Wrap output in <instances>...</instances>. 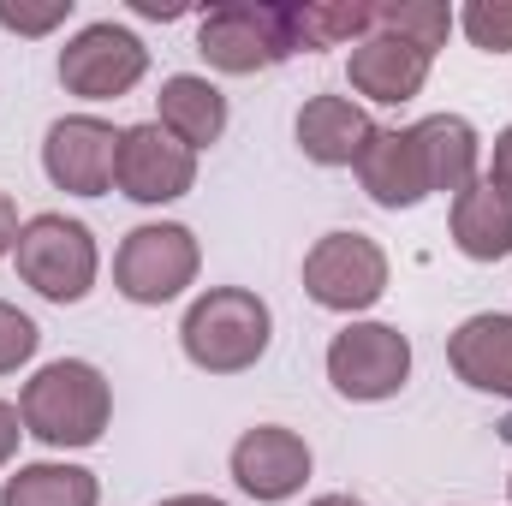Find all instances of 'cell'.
Listing matches in <instances>:
<instances>
[{"mask_svg":"<svg viewBox=\"0 0 512 506\" xmlns=\"http://www.w3.org/2000/svg\"><path fill=\"white\" fill-rule=\"evenodd\" d=\"M429 66H435V54H423V48H411V42H399V36H382V30L364 36V42L346 54L352 90H358L364 102H382V108H399V102L423 96Z\"/></svg>","mask_w":512,"mask_h":506,"instance_id":"13","label":"cell"},{"mask_svg":"<svg viewBox=\"0 0 512 506\" xmlns=\"http://www.w3.org/2000/svg\"><path fill=\"white\" fill-rule=\"evenodd\" d=\"M358 185H364V197L376 203V209H417L423 197H429V173H423V149H417V137L411 126H376L370 137V149L358 155Z\"/></svg>","mask_w":512,"mask_h":506,"instance_id":"12","label":"cell"},{"mask_svg":"<svg viewBox=\"0 0 512 506\" xmlns=\"http://www.w3.org/2000/svg\"><path fill=\"white\" fill-rule=\"evenodd\" d=\"M155 506H227L221 495H167V501H155Z\"/></svg>","mask_w":512,"mask_h":506,"instance_id":"28","label":"cell"},{"mask_svg":"<svg viewBox=\"0 0 512 506\" xmlns=\"http://www.w3.org/2000/svg\"><path fill=\"white\" fill-rule=\"evenodd\" d=\"M18 227H24V221H18V203L0 191V256H12V245H18Z\"/></svg>","mask_w":512,"mask_h":506,"instance_id":"27","label":"cell"},{"mask_svg":"<svg viewBox=\"0 0 512 506\" xmlns=\"http://www.w3.org/2000/svg\"><path fill=\"white\" fill-rule=\"evenodd\" d=\"M72 18V0H42V6H24V0H0V30L12 36H48Z\"/></svg>","mask_w":512,"mask_h":506,"instance_id":"24","label":"cell"},{"mask_svg":"<svg viewBox=\"0 0 512 506\" xmlns=\"http://www.w3.org/2000/svg\"><path fill=\"white\" fill-rule=\"evenodd\" d=\"M197 268H203V245H197L191 227L143 221L114 251V292L137 310H161V304H173L197 286Z\"/></svg>","mask_w":512,"mask_h":506,"instance_id":"5","label":"cell"},{"mask_svg":"<svg viewBox=\"0 0 512 506\" xmlns=\"http://www.w3.org/2000/svg\"><path fill=\"white\" fill-rule=\"evenodd\" d=\"M274 340V310L251 286H209L191 298L179 322V346L203 376H245L268 358Z\"/></svg>","mask_w":512,"mask_h":506,"instance_id":"2","label":"cell"},{"mask_svg":"<svg viewBox=\"0 0 512 506\" xmlns=\"http://www.w3.org/2000/svg\"><path fill=\"white\" fill-rule=\"evenodd\" d=\"M292 30L298 54L358 48L364 36H376V0H292Z\"/></svg>","mask_w":512,"mask_h":506,"instance_id":"20","label":"cell"},{"mask_svg":"<svg viewBox=\"0 0 512 506\" xmlns=\"http://www.w3.org/2000/svg\"><path fill=\"white\" fill-rule=\"evenodd\" d=\"M507 489H512V477H507Z\"/></svg>","mask_w":512,"mask_h":506,"instance_id":"30","label":"cell"},{"mask_svg":"<svg viewBox=\"0 0 512 506\" xmlns=\"http://www.w3.org/2000/svg\"><path fill=\"white\" fill-rule=\"evenodd\" d=\"M292 137H298L304 161H316V167H358V155L376 137V120L352 96H310L292 120Z\"/></svg>","mask_w":512,"mask_h":506,"instance_id":"14","label":"cell"},{"mask_svg":"<svg viewBox=\"0 0 512 506\" xmlns=\"http://www.w3.org/2000/svg\"><path fill=\"white\" fill-rule=\"evenodd\" d=\"M197 54L227 72V78H256L274 72L298 54L292 30V0H227L197 18Z\"/></svg>","mask_w":512,"mask_h":506,"instance_id":"3","label":"cell"},{"mask_svg":"<svg viewBox=\"0 0 512 506\" xmlns=\"http://www.w3.org/2000/svg\"><path fill=\"white\" fill-rule=\"evenodd\" d=\"M18 417H24V435L54 453L96 447L114 423V381L90 358H54L18 387Z\"/></svg>","mask_w":512,"mask_h":506,"instance_id":"1","label":"cell"},{"mask_svg":"<svg viewBox=\"0 0 512 506\" xmlns=\"http://www.w3.org/2000/svg\"><path fill=\"white\" fill-rule=\"evenodd\" d=\"M36 346H42L36 316H24L18 304H6V298H0V376H18V370L36 358Z\"/></svg>","mask_w":512,"mask_h":506,"instance_id":"23","label":"cell"},{"mask_svg":"<svg viewBox=\"0 0 512 506\" xmlns=\"http://www.w3.org/2000/svg\"><path fill=\"white\" fill-rule=\"evenodd\" d=\"M18 441H24V417H18V405L0 399V471L18 459Z\"/></svg>","mask_w":512,"mask_h":506,"instance_id":"25","label":"cell"},{"mask_svg":"<svg viewBox=\"0 0 512 506\" xmlns=\"http://www.w3.org/2000/svg\"><path fill=\"white\" fill-rule=\"evenodd\" d=\"M387 280H393V262L387 251L358 233V227H340V233H322L310 251H304V298L316 310H334V316H364L370 304L387 298Z\"/></svg>","mask_w":512,"mask_h":506,"instance_id":"6","label":"cell"},{"mask_svg":"<svg viewBox=\"0 0 512 506\" xmlns=\"http://www.w3.org/2000/svg\"><path fill=\"white\" fill-rule=\"evenodd\" d=\"M12 262H18V280L48 298V304H84L96 292V274H102V251H96V233L60 209L48 215H30L18 227V245H12Z\"/></svg>","mask_w":512,"mask_h":506,"instance_id":"4","label":"cell"},{"mask_svg":"<svg viewBox=\"0 0 512 506\" xmlns=\"http://www.w3.org/2000/svg\"><path fill=\"white\" fill-rule=\"evenodd\" d=\"M120 161V131L102 114H66L42 137V173L66 197H108Z\"/></svg>","mask_w":512,"mask_h":506,"instance_id":"10","label":"cell"},{"mask_svg":"<svg viewBox=\"0 0 512 506\" xmlns=\"http://www.w3.org/2000/svg\"><path fill=\"white\" fill-rule=\"evenodd\" d=\"M227 471H233L239 495H251L256 506H280L310 483L316 459H310V441H304L298 429H286V423H256V429H245V435L233 441Z\"/></svg>","mask_w":512,"mask_h":506,"instance_id":"11","label":"cell"},{"mask_svg":"<svg viewBox=\"0 0 512 506\" xmlns=\"http://www.w3.org/2000/svg\"><path fill=\"white\" fill-rule=\"evenodd\" d=\"M447 364L453 376L477 393L512 399V316L501 310H477L447 334Z\"/></svg>","mask_w":512,"mask_h":506,"instance_id":"15","label":"cell"},{"mask_svg":"<svg viewBox=\"0 0 512 506\" xmlns=\"http://www.w3.org/2000/svg\"><path fill=\"white\" fill-rule=\"evenodd\" d=\"M447 233H453V251L471 256V262H501V256H512V191L483 173L477 185H465L453 197Z\"/></svg>","mask_w":512,"mask_h":506,"instance_id":"18","label":"cell"},{"mask_svg":"<svg viewBox=\"0 0 512 506\" xmlns=\"http://www.w3.org/2000/svg\"><path fill=\"white\" fill-rule=\"evenodd\" d=\"M459 30L483 54H512V0H465L459 6Z\"/></svg>","mask_w":512,"mask_h":506,"instance_id":"22","label":"cell"},{"mask_svg":"<svg viewBox=\"0 0 512 506\" xmlns=\"http://www.w3.org/2000/svg\"><path fill=\"white\" fill-rule=\"evenodd\" d=\"M227 120H233V108H227V96H221V84H209L203 72H173V78H161V96H155V126L173 131L185 149H215L221 137H227Z\"/></svg>","mask_w":512,"mask_h":506,"instance_id":"16","label":"cell"},{"mask_svg":"<svg viewBox=\"0 0 512 506\" xmlns=\"http://www.w3.org/2000/svg\"><path fill=\"white\" fill-rule=\"evenodd\" d=\"M54 72H60L66 96H78V102H120V96H131L149 78V48H143L137 30L102 18V24H84L60 48Z\"/></svg>","mask_w":512,"mask_h":506,"instance_id":"7","label":"cell"},{"mask_svg":"<svg viewBox=\"0 0 512 506\" xmlns=\"http://www.w3.org/2000/svg\"><path fill=\"white\" fill-rule=\"evenodd\" d=\"M0 506H102V483L72 459H36L0 483Z\"/></svg>","mask_w":512,"mask_h":506,"instance_id":"19","label":"cell"},{"mask_svg":"<svg viewBox=\"0 0 512 506\" xmlns=\"http://www.w3.org/2000/svg\"><path fill=\"white\" fill-rule=\"evenodd\" d=\"M310 506H370V501H358V495H316Z\"/></svg>","mask_w":512,"mask_h":506,"instance_id":"29","label":"cell"},{"mask_svg":"<svg viewBox=\"0 0 512 506\" xmlns=\"http://www.w3.org/2000/svg\"><path fill=\"white\" fill-rule=\"evenodd\" d=\"M453 24H459V12H453L447 0H382V6H376V30L411 42V48H423V54L447 48Z\"/></svg>","mask_w":512,"mask_h":506,"instance_id":"21","label":"cell"},{"mask_svg":"<svg viewBox=\"0 0 512 506\" xmlns=\"http://www.w3.org/2000/svg\"><path fill=\"white\" fill-rule=\"evenodd\" d=\"M114 191L161 209L197 191V149H185L173 131H161L155 120H137L120 131V161H114Z\"/></svg>","mask_w":512,"mask_h":506,"instance_id":"9","label":"cell"},{"mask_svg":"<svg viewBox=\"0 0 512 506\" xmlns=\"http://www.w3.org/2000/svg\"><path fill=\"white\" fill-rule=\"evenodd\" d=\"M489 179L512 191V126L501 131V137H495V149H489Z\"/></svg>","mask_w":512,"mask_h":506,"instance_id":"26","label":"cell"},{"mask_svg":"<svg viewBox=\"0 0 512 506\" xmlns=\"http://www.w3.org/2000/svg\"><path fill=\"white\" fill-rule=\"evenodd\" d=\"M328 381L352 405H382L411 381V340L393 322H346L328 340Z\"/></svg>","mask_w":512,"mask_h":506,"instance_id":"8","label":"cell"},{"mask_svg":"<svg viewBox=\"0 0 512 506\" xmlns=\"http://www.w3.org/2000/svg\"><path fill=\"white\" fill-rule=\"evenodd\" d=\"M423 149V173H429V197H459L465 185L483 179V137L465 114H429L411 126Z\"/></svg>","mask_w":512,"mask_h":506,"instance_id":"17","label":"cell"}]
</instances>
